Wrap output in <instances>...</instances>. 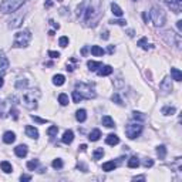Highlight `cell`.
Segmentation results:
<instances>
[{
	"label": "cell",
	"mask_w": 182,
	"mask_h": 182,
	"mask_svg": "<svg viewBox=\"0 0 182 182\" xmlns=\"http://www.w3.org/2000/svg\"><path fill=\"white\" fill-rule=\"evenodd\" d=\"M14 140H16L14 132H12V131L4 132V135H3V141H4L6 144H12V142H14Z\"/></svg>",
	"instance_id": "2e32d148"
},
{
	"label": "cell",
	"mask_w": 182,
	"mask_h": 182,
	"mask_svg": "<svg viewBox=\"0 0 182 182\" xmlns=\"http://www.w3.org/2000/svg\"><path fill=\"white\" fill-rule=\"evenodd\" d=\"M27 85V80H19V81L16 83V88H24Z\"/></svg>",
	"instance_id": "8d00e7d4"
},
{
	"label": "cell",
	"mask_w": 182,
	"mask_h": 182,
	"mask_svg": "<svg viewBox=\"0 0 182 182\" xmlns=\"http://www.w3.org/2000/svg\"><path fill=\"white\" fill-rule=\"evenodd\" d=\"M128 36H131V37H132V36H134V31H132V30H128Z\"/></svg>",
	"instance_id": "9f6ffc18"
},
{
	"label": "cell",
	"mask_w": 182,
	"mask_h": 182,
	"mask_svg": "<svg viewBox=\"0 0 182 182\" xmlns=\"http://www.w3.org/2000/svg\"><path fill=\"white\" fill-rule=\"evenodd\" d=\"M151 20L154 21V24L157 26V27H161V26L165 24L167 14H165V12H164L162 9H159V7L155 6V7L151 9Z\"/></svg>",
	"instance_id": "5b68a950"
},
{
	"label": "cell",
	"mask_w": 182,
	"mask_h": 182,
	"mask_svg": "<svg viewBox=\"0 0 182 182\" xmlns=\"http://www.w3.org/2000/svg\"><path fill=\"white\" fill-rule=\"evenodd\" d=\"M57 2H63V0H57Z\"/></svg>",
	"instance_id": "91938a15"
},
{
	"label": "cell",
	"mask_w": 182,
	"mask_h": 182,
	"mask_svg": "<svg viewBox=\"0 0 182 182\" xmlns=\"http://www.w3.org/2000/svg\"><path fill=\"white\" fill-rule=\"evenodd\" d=\"M51 6H53V2H51V0H47V2H46V7H51Z\"/></svg>",
	"instance_id": "f907efd6"
},
{
	"label": "cell",
	"mask_w": 182,
	"mask_h": 182,
	"mask_svg": "<svg viewBox=\"0 0 182 182\" xmlns=\"http://www.w3.org/2000/svg\"><path fill=\"white\" fill-rule=\"evenodd\" d=\"M26 135H27L29 138L36 140V138H39V131H37V128L31 127V125H27V127H26Z\"/></svg>",
	"instance_id": "9c48e42d"
},
{
	"label": "cell",
	"mask_w": 182,
	"mask_h": 182,
	"mask_svg": "<svg viewBox=\"0 0 182 182\" xmlns=\"http://www.w3.org/2000/svg\"><path fill=\"white\" fill-rule=\"evenodd\" d=\"M50 23H51V26H53V27H56V29H60V26H58L57 23H54L53 20H50Z\"/></svg>",
	"instance_id": "816d5d0a"
},
{
	"label": "cell",
	"mask_w": 182,
	"mask_h": 182,
	"mask_svg": "<svg viewBox=\"0 0 182 182\" xmlns=\"http://www.w3.org/2000/svg\"><path fill=\"white\" fill-rule=\"evenodd\" d=\"M101 122H103V125H105L107 128H114V127H115L114 121H112V118L110 115H104V117H103V118H101Z\"/></svg>",
	"instance_id": "9a60e30c"
},
{
	"label": "cell",
	"mask_w": 182,
	"mask_h": 182,
	"mask_svg": "<svg viewBox=\"0 0 182 182\" xmlns=\"http://www.w3.org/2000/svg\"><path fill=\"white\" fill-rule=\"evenodd\" d=\"M111 73H112V67L111 66H101L100 70H98V76H101V77L110 76Z\"/></svg>",
	"instance_id": "5bb4252c"
},
{
	"label": "cell",
	"mask_w": 182,
	"mask_h": 182,
	"mask_svg": "<svg viewBox=\"0 0 182 182\" xmlns=\"http://www.w3.org/2000/svg\"><path fill=\"white\" fill-rule=\"evenodd\" d=\"M141 132H142V125L138 124V122H137V124H130V125H127V128H125V134H127V137L130 138V140L137 138Z\"/></svg>",
	"instance_id": "52a82bcc"
},
{
	"label": "cell",
	"mask_w": 182,
	"mask_h": 182,
	"mask_svg": "<svg viewBox=\"0 0 182 182\" xmlns=\"http://www.w3.org/2000/svg\"><path fill=\"white\" fill-rule=\"evenodd\" d=\"M111 100L114 101V103H117L118 105H122V104H124V103H122V100L120 98V95H118V94H114V95L111 97Z\"/></svg>",
	"instance_id": "ab89813d"
},
{
	"label": "cell",
	"mask_w": 182,
	"mask_h": 182,
	"mask_svg": "<svg viewBox=\"0 0 182 182\" xmlns=\"http://www.w3.org/2000/svg\"><path fill=\"white\" fill-rule=\"evenodd\" d=\"M81 100H84L81 94L78 93V91H73V101L74 103H80Z\"/></svg>",
	"instance_id": "d6a6232c"
},
{
	"label": "cell",
	"mask_w": 182,
	"mask_h": 182,
	"mask_svg": "<svg viewBox=\"0 0 182 182\" xmlns=\"http://www.w3.org/2000/svg\"><path fill=\"white\" fill-rule=\"evenodd\" d=\"M9 68V60L3 51H0V70H7Z\"/></svg>",
	"instance_id": "8fae6325"
},
{
	"label": "cell",
	"mask_w": 182,
	"mask_h": 182,
	"mask_svg": "<svg viewBox=\"0 0 182 182\" xmlns=\"http://www.w3.org/2000/svg\"><path fill=\"white\" fill-rule=\"evenodd\" d=\"M159 88H161V91L162 93H171L172 91V83H171L169 78H164L162 81H161V84H159Z\"/></svg>",
	"instance_id": "ba28073f"
},
{
	"label": "cell",
	"mask_w": 182,
	"mask_h": 182,
	"mask_svg": "<svg viewBox=\"0 0 182 182\" xmlns=\"http://www.w3.org/2000/svg\"><path fill=\"white\" fill-rule=\"evenodd\" d=\"M81 14H84V21H85V23L91 24V26H95L97 21L100 20V17H101V10H100L98 3L88 4Z\"/></svg>",
	"instance_id": "6da1fadb"
},
{
	"label": "cell",
	"mask_w": 182,
	"mask_h": 182,
	"mask_svg": "<svg viewBox=\"0 0 182 182\" xmlns=\"http://www.w3.org/2000/svg\"><path fill=\"white\" fill-rule=\"evenodd\" d=\"M100 137H101V131H100V130H93V131L90 132L88 140L90 141H98V140H100Z\"/></svg>",
	"instance_id": "7402d4cb"
},
{
	"label": "cell",
	"mask_w": 182,
	"mask_h": 182,
	"mask_svg": "<svg viewBox=\"0 0 182 182\" xmlns=\"http://www.w3.org/2000/svg\"><path fill=\"white\" fill-rule=\"evenodd\" d=\"M51 165H53V168H56V169H60V168H63V161L60 158H57V159H54V161H53V164H51Z\"/></svg>",
	"instance_id": "e575fe53"
},
{
	"label": "cell",
	"mask_w": 182,
	"mask_h": 182,
	"mask_svg": "<svg viewBox=\"0 0 182 182\" xmlns=\"http://www.w3.org/2000/svg\"><path fill=\"white\" fill-rule=\"evenodd\" d=\"M58 103H60L61 105L68 104V97H67V94H60V95H58Z\"/></svg>",
	"instance_id": "4dcf8cb0"
},
{
	"label": "cell",
	"mask_w": 182,
	"mask_h": 182,
	"mask_svg": "<svg viewBox=\"0 0 182 182\" xmlns=\"http://www.w3.org/2000/svg\"><path fill=\"white\" fill-rule=\"evenodd\" d=\"M76 118H77V121H80V122H84V121L87 120V111H85V110H78V111L76 112Z\"/></svg>",
	"instance_id": "44dd1931"
},
{
	"label": "cell",
	"mask_w": 182,
	"mask_h": 182,
	"mask_svg": "<svg viewBox=\"0 0 182 182\" xmlns=\"http://www.w3.org/2000/svg\"><path fill=\"white\" fill-rule=\"evenodd\" d=\"M115 168H117V162H114V161H110V162L103 164V169L107 171V172H110V171H114Z\"/></svg>",
	"instance_id": "cb8c5ba5"
},
{
	"label": "cell",
	"mask_w": 182,
	"mask_h": 182,
	"mask_svg": "<svg viewBox=\"0 0 182 182\" xmlns=\"http://www.w3.org/2000/svg\"><path fill=\"white\" fill-rule=\"evenodd\" d=\"M171 76H172V80H175V81H182V73L178 68H171Z\"/></svg>",
	"instance_id": "ffe728a7"
},
{
	"label": "cell",
	"mask_w": 182,
	"mask_h": 182,
	"mask_svg": "<svg viewBox=\"0 0 182 182\" xmlns=\"http://www.w3.org/2000/svg\"><path fill=\"white\" fill-rule=\"evenodd\" d=\"M103 155H104V149H103V148H97V149L93 152L94 159H101L103 158Z\"/></svg>",
	"instance_id": "f546056e"
},
{
	"label": "cell",
	"mask_w": 182,
	"mask_h": 182,
	"mask_svg": "<svg viewBox=\"0 0 182 182\" xmlns=\"http://www.w3.org/2000/svg\"><path fill=\"white\" fill-rule=\"evenodd\" d=\"M3 83H4V80H3V77H2V76H0V88H2V87H3Z\"/></svg>",
	"instance_id": "db71d44e"
},
{
	"label": "cell",
	"mask_w": 182,
	"mask_h": 182,
	"mask_svg": "<svg viewBox=\"0 0 182 182\" xmlns=\"http://www.w3.org/2000/svg\"><path fill=\"white\" fill-rule=\"evenodd\" d=\"M152 165H154V161H152L151 158H147L144 161V167L145 168H149V167H152Z\"/></svg>",
	"instance_id": "b9f144b4"
},
{
	"label": "cell",
	"mask_w": 182,
	"mask_h": 182,
	"mask_svg": "<svg viewBox=\"0 0 182 182\" xmlns=\"http://www.w3.org/2000/svg\"><path fill=\"white\" fill-rule=\"evenodd\" d=\"M48 56H50L51 58H58L60 57V53H58V51H48Z\"/></svg>",
	"instance_id": "7bdbcfd3"
},
{
	"label": "cell",
	"mask_w": 182,
	"mask_h": 182,
	"mask_svg": "<svg viewBox=\"0 0 182 182\" xmlns=\"http://www.w3.org/2000/svg\"><path fill=\"white\" fill-rule=\"evenodd\" d=\"M176 27H178L179 33H181V31H182V21H181V20H178V21H176Z\"/></svg>",
	"instance_id": "bcb514c9"
},
{
	"label": "cell",
	"mask_w": 182,
	"mask_h": 182,
	"mask_svg": "<svg viewBox=\"0 0 182 182\" xmlns=\"http://www.w3.org/2000/svg\"><path fill=\"white\" fill-rule=\"evenodd\" d=\"M114 51H115V47H114V46H110V47H108V53H111V54H112Z\"/></svg>",
	"instance_id": "681fc988"
},
{
	"label": "cell",
	"mask_w": 182,
	"mask_h": 182,
	"mask_svg": "<svg viewBox=\"0 0 182 182\" xmlns=\"http://www.w3.org/2000/svg\"><path fill=\"white\" fill-rule=\"evenodd\" d=\"M104 53H105V51L103 50L100 46H93V47H91V54H93V56H103Z\"/></svg>",
	"instance_id": "83f0119b"
},
{
	"label": "cell",
	"mask_w": 182,
	"mask_h": 182,
	"mask_svg": "<svg viewBox=\"0 0 182 182\" xmlns=\"http://www.w3.org/2000/svg\"><path fill=\"white\" fill-rule=\"evenodd\" d=\"M20 181H21V182H24V181H31V176H30V175H21V176H20Z\"/></svg>",
	"instance_id": "f6af8a7d"
},
{
	"label": "cell",
	"mask_w": 182,
	"mask_h": 182,
	"mask_svg": "<svg viewBox=\"0 0 182 182\" xmlns=\"http://www.w3.org/2000/svg\"><path fill=\"white\" fill-rule=\"evenodd\" d=\"M31 120L36 121V122H39V124H46L47 120H44V118H39V117H36V115H31Z\"/></svg>",
	"instance_id": "60d3db41"
},
{
	"label": "cell",
	"mask_w": 182,
	"mask_h": 182,
	"mask_svg": "<svg viewBox=\"0 0 182 182\" xmlns=\"http://www.w3.org/2000/svg\"><path fill=\"white\" fill-rule=\"evenodd\" d=\"M142 19H144V21H145V23H147V21H148V14H147V13H145V12L142 13Z\"/></svg>",
	"instance_id": "c3c4849f"
},
{
	"label": "cell",
	"mask_w": 182,
	"mask_h": 182,
	"mask_svg": "<svg viewBox=\"0 0 182 182\" xmlns=\"http://www.w3.org/2000/svg\"><path fill=\"white\" fill-rule=\"evenodd\" d=\"M81 53H83V54H87V47H84V48H83V51H81Z\"/></svg>",
	"instance_id": "11a10c76"
},
{
	"label": "cell",
	"mask_w": 182,
	"mask_h": 182,
	"mask_svg": "<svg viewBox=\"0 0 182 182\" xmlns=\"http://www.w3.org/2000/svg\"><path fill=\"white\" fill-rule=\"evenodd\" d=\"M76 91H78V93L83 95V98H87V100L95 97V91H94V88L91 87V84L77 83V84H76Z\"/></svg>",
	"instance_id": "8992f818"
},
{
	"label": "cell",
	"mask_w": 182,
	"mask_h": 182,
	"mask_svg": "<svg viewBox=\"0 0 182 182\" xmlns=\"http://www.w3.org/2000/svg\"><path fill=\"white\" fill-rule=\"evenodd\" d=\"M14 154L19 157V158H24L27 155V147L26 145H17L14 148Z\"/></svg>",
	"instance_id": "30bf717a"
},
{
	"label": "cell",
	"mask_w": 182,
	"mask_h": 182,
	"mask_svg": "<svg viewBox=\"0 0 182 182\" xmlns=\"http://www.w3.org/2000/svg\"><path fill=\"white\" fill-rule=\"evenodd\" d=\"M134 179H145V176H135Z\"/></svg>",
	"instance_id": "6f0895ef"
},
{
	"label": "cell",
	"mask_w": 182,
	"mask_h": 182,
	"mask_svg": "<svg viewBox=\"0 0 182 182\" xmlns=\"http://www.w3.org/2000/svg\"><path fill=\"white\" fill-rule=\"evenodd\" d=\"M175 112H176V108H175V107H164L162 108L164 115H174Z\"/></svg>",
	"instance_id": "f1b7e54d"
},
{
	"label": "cell",
	"mask_w": 182,
	"mask_h": 182,
	"mask_svg": "<svg viewBox=\"0 0 182 182\" xmlns=\"http://www.w3.org/2000/svg\"><path fill=\"white\" fill-rule=\"evenodd\" d=\"M134 2H137V0H134Z\"/></svg>",
	"instance_id": "94428289"
},
{
	"label": "cell",
	"mask_w": 182,
	"mask_h": 182,
	"mask_svg": "<svg viewBox=\"0 0 182 182\" xmlns=\"http://www.w3.org/2000/svg\"><path fill=\"white\" fill-rule=\"evenodd\" d=\"M137 46H140L141 48H144V50H148V44H147V37H142V39H140L138 40V44Z\"/></svg>",
	"instance_id": "1f68e13d"
},
{
	"label": "cell",
	"mask_w": 182,
	"mask_h": 182,
	"mask_svg": "<svg viewBox=\"0 0 182 182\" xmlns=\"http://www.w3.org/2000/svg\"><path fill=\"white\" fill-rule=\"evenodd\" d=\"M130 168H138L140 167V161L137 157H131V158L128 159V164H127Z\"/></svg>",
	"instance_id": "484cf974"
},
{
	"label": "cell",
	"mask_w": 182,
	"mask_h": 182,
	"mask_svg": "<svg viewBox=\"0 0 182 182\" xmlns=\"http://www.w3.org/2000/svg\"><path fill=\"white\" fill-rule=\"evenodd\" d=\"M111 12H112V14L117 16V17H122V14H124V12L121 10V7L117 3H112L111 4Z\"/></svg>",
	"instance_id": "ac0fdd59"
},
{
	"label": "cell",
	"mask_w": 182,
	"mask_h": 182,
	"mask_svg": "<svg viewBox=\"0 0 182 182\" xmlns=\"http://www.w3.org/2000/svg\"><path fill=\"white\" fill-rule=\"evenodd\" d=\"M31 40V34L29 30H23L16 33L14 41H13V47H26L29 46V43Z\"/></svg>",
	"instance_id": "277c9868"
},
{
	"label": "cell",
	"mask_w": 182,
	"mask_h": 182,
	"mask_svg": "<svg viewBox=\"0 0 182 182\" xmlns=\"http://www.w3.org/2000/svg\"><path fill=\"white\" fill-rule=\"evenodd\" d=\"M80 149H81V151H85V149H87V145H85V144L80 145Z\"/></svg>",
	"instance_id": "f5cc1de1"
},
{
	"label": "cell",
	"mask_w": 182,
	"mask_h": 182,
	"mask_svg": "<svg viewBox=\"0 0 182 182\" xmlns=\"http://www.w3.org/2000/svg\"><path fill=\"white\" fill-rule=\"evenodd\" d=\"M39 97H40V93L37 90H24L23 95H21V104L27 110H34L37 107Z\"/></svg>",
	"instance_id": "7a4b0ae2"
},
{
	"label": "cell",
	"mask_w": 182,
	"mask_h": 182,
	"mask_svg": "<svg viewBox=\"0 0 182 182\" xmlns=\"http://www.w3.org/2000/svg\"><path fill=\"white\" fill-rule=\"evenodd\" d=\"M58 44H60L61 47H67V46H68V37H66V36L60 37V40H58Z\"/></svg>",
	"instance_id": "d590c367"
},
{
	"label": "cell",
	"mask_w": 182,
	"mask_h": 182,
	"mask_svg": "<svg viewBox=\"0 0 182 182\" xmlns=\"http://www.w3.org/2000/svg\"><path fill=\"white\" fill-rule=\"evenodd\" d=\"M73 140H74V132L73 131H66L64 134H63V138H61V141L64 144H71L73 142Z\"/></svg>",
	"instance_id": "7c38bea8"
},
{
	"label": "cell",
	"mask_w": 182,
	"mask_h": 182,
	"mask_svg": "<svg viewBox=\"0 0 182 182\" xmlns=\"http://www.w3.org/2000/svg\"><path fill=\"white\" fill-rule=\"evenodd\" d=\"M64 81H66V77H64L63 74H57V76L53 77V83H54V85H63L64 84Z\"/></svg>",
	"instance_id": "603a6c76"
},
{
	"label": "cell",
	"mask_w": 182,
	"mask_h": 182,
	"mask_svg": "<svg viewBox=\"0 0 182 182\" xmlns=\"http://www.w3.org/2000/svg\"><path fill=\"white\" fill-rule=\"evenodd\" d=\"M57 131H58L57 125H53V127H50L48 130H47V134L51 137V135H56V134H57Z\"/></svg>",
	"instance_id": "74e56055"
},
{
	"label": "cell",
	"mask_w": 182,
	"mask_h": 182,
	"mask_svg": "<svg viewBox=\"0 0 182 182\" xmlns=\"http://www.w3.org/2000/svg\"><path fill=\"white\" fill-rule=\"evenodd\" d=\"M27 0H3L2 4H0V12L4 13V14H9V13H13L16 10H19Z\"/></svg>",
	"instance_id": "3957f363"
},
{
	"label": "cell",
	"mask_w": 182,
	"mask_h": 182,
	"mask_svg": "<svg viewBox=\"0 0 182 182\" xmlns=\"http://www.w3.org/2000/svg\"><path fill=\"white\" fill-rule=\"evenodd\" d=\"M37 167H39V161H36V159H34V161H29V162H27V168L30 171H34Z\"/></svg>",
	"instance_id": "836d02e7"
},
{
	"label": "cell",
	"mask_w": 182,
	"mask_h": 182,
	"mask_svg": "<svg viewBox=\"0 0 182 182\" xmlns=\"http://www.w3.org/2000/svg\"><path fill=\"white\" fill-rule=\"evenodd\" d=\"M0 168H2V171H3V172H6V174H10V172L13 171L12 164L7 162V161H2V162H0Z\"/></svg>",
	"instance_id": "d6986e66"
},
{
	"label": "cell",
	"mask_w": 182,
	"mask_h": 182,
	"mask_svg": "<svg viewBox=\"0 0 182 182\" xmlns=\"http://www.w3.org/2000/svg\"><path fill=\"white\" fill-rule=\"evenodd\" d=\"M108 37H110V36H108V31H104V33L101 34V39H104V40H107Z\"/></svg>",
	"instance_id": "7dc6e473"
},
{
	"label": "cell",
	"mask_w": 182,
	"mask_h": 182,
	"mask_svg": "<svg viewBox=\"0 0 182 182\" xmlns=\"http://www.w3.org/2000/svg\"><path fill=\"white\" fill-rule=\"evenodd\" d=\"M105 142H107V145H117V144L120 142V138L115 135V134H110L107 138H105Z\"/></svg>",
	"instance_id": "4fadbf2b"
},
{
	"label": "cell",
	"mask_w": 182,
	"mask_h": 182,
	"mask_svg": "<svg viewBox=\"0 0 182 182\" xmlns=\"http://www.w3.org/2000/svg\"><path fill=\"white\" fill-rule=\"evenodd\" d=\"M132 117L135 118V120H140V121H144L145 120V115H142L141 112H138V111H134L132 112Z\"/></svg>",
	"instance_id": "f35d334b"
},
{
	"label": "cell",
	"mask_w": 182,
	"mask_h": 182,
	"mask_svg": "<svg viewBox=\"0 0 182 182\" xmlns=\"http://www.w3.org/2000/svg\"><path fill=\"white\" fill-rule=\"evenodd\" d=\"M181 2H182V0H175V3H176V4H181Z\"/></svg>",
	"instance_id": "680465c9"
},
{
	"label": "cell",
	"mask_w": 182,
	"mask_h": 182,
	"mask_svg": "<svg viewBox=\"0 0 182 182\" xmlns=\"http://www.w3.org/2000/svg\"><path fill=\"white\" fill-rule=\"evenodd\" d=\"M157 154H158L159 159L165 158V157H167V148H165V145H159V147L157 148Z\"/></svg>",
	"instance_id": "4316f807"
},
{
	"label": "cell",
	"mask_w": 182,
	"mask_h": 182,
	"mask_svg": "<svg viewBox=\"0 0 182 182\" xmlns=\"http://www.w3.org/2000/svg\"><path fill=\"white\" fill-rule=\"evenodd\" d=\"M87 66H88V68L91 71H95V70H98V68H100L103 64H101L100 61H93V60H90V61L87 63Z\"/></svg>",
	"instance_id": "d4e9b609"
},
{
	"label": "cell",
	"mask_w": 182,
	"mask_h": 182,
	"mask_svg": "<svg viewBox=\"0 0 182 182\" xmlns=\"http://www.w3.org/2000/svg\"><path fill=\"white\" fill-rule=\"evenodd\" d=\"M110 23H112V24H120V26H125V21H124V20H111Z\"/></svg>",
	"instance_id": "ee69618b"
},
{
	"label": "cell",
	"mask_w": 182,
	"mask_h": 182,
	"mask_svg": "<svg viewBox=\"0 0 182 182\" xmlns=\"http://www.w3.org/2000/svg\"><path fill=\"white\" fill-rule=\"evenodd\" d=\"M21 23H23V16L20 14V16H17L14 20H10V24H9V27H10V29H16V27H19Z\"/></svg>",
	"instance_id": "e0dca14e"
}]
</instances>
